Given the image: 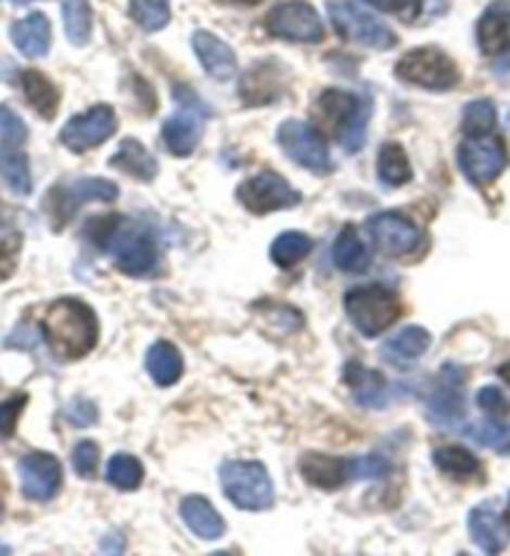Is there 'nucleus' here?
<instances>
[{
    "instance_id": "obj_1",
    "label": "nucleus",
    "mask_w": 510,
    "mask_h": 556,
    "mask_svg": "<svg viewBox=\"0 0 510 556\" xmlns=\"http://www.w3.org/2000/svg\"><path fill=\"white\" fill-rule=\"evenodd\" d=\"M43 337L58 356L84 358L98 341V318L84 301L61 299L43 316Z\"/></svg>"
},
{
    "instance_id": "obj_2",
    "label": "nucleus",
    "mask_w": 510,
    "mask_h": 556,
    "mask_svg": "<svg viewBox=\"0 0 510 556\" xmlns=\"http://www.w3.org/2000/svg\"><path fill=\"white\" fill-rule=\"evenodd\" d=\"M98 247L111 253L115 266L128 276H151L158 271L161 253L148 226L109 216V226L98 228Z\"/></svg>"
},
{
    "instance_id": "obj_3",
    "label": "nucleus",
    "mask_w": 510,
    "mask_h": 556,
    "mask_svg": "<svg viewBox=\"0 0 510 556\" xmlns=\"http://www.w3.org/2000/svg\"><path fill=\"white\" fill-rule=\"evenodd\" d=\"M318 121L339 138L345 153H358L366 143L370 103L348 91H323L316 103Z\"/></svg>"
},
{
    "instance_id": "obj_4",
    "label": "nucleus",
    "mask_w": 510,
    "mask_h": 556,
    "mask_svg": "<svg viewBox=\"0 0 510 556\" xmlns=\"http://www.w3.org/2000/svg\"><path fill=\"white\" fill-rule=\"evenodd\" d=\"M220 486L228 502L243 511H266L276 504L273 481L260 462H226L220 466Z\"/></svg>"
},
{
    "instance_id": "obj_5",
    "label": "nucleus",
    "mask_w": 510,
    "mask_h": 556,
    "mask_svg": "<svg viewBox=\"0 0 510 556\" xmlns=\"http://www.w3.org/2000/svg\"><path fill=\"white\" fill-rule=\"evenodd\" d=\"M345 314L366 339H375L398 321L400 304L385 286H358L345 293Z\"/></svg>"
},
{
    "instance_id": "obj_6",
    "label": "nucleus",
    "mask_w": 510,
    "mask_h": 556,
    "mask_svg": "<svg viewBox=\"0 0 510 556\" xmlns=\"http://www.w3.org/2000/svg\"><path fill=\"white\" fill-rule=\"evenodd\" d=\"M396 76L403 84L425 88V91L446 93L458 86L460 73L456 61L435 46H423L408 51L396 65Z\"/></svg>"
},
{
    "instance_id": "obj_7",
    "label": "nucleus",
    "mask_w": 510,
    "mask_h": 556,
    "mask_svg": "<svg viewBox=\"0 0 510 556\" xmlns=\"http://www.w3.org/2000/svg\"><path fill=\"white\" fill-rule=\"evenodd\" d=\"M328 15H331L335 30L341 33L345 40L360 43L366 48H375V51H388L398 43L396 33H393L383 21L375 15L366 13L353 0H326Z\"/></svg>"
},
{
    "instance_id": "obj_8",
    "label": "nucleus",
    "mask_w": 510,
    "mask_h": 556,
    "mask_svg": "<svg viewBox=\"0 0 510 556\" xmlns=\"http://www.w3.org/2000/svg\"><path fill=\"white\" fill-rule=\"evenodd\" d=\"M173 98L178 101V113L163 124V141L173 155L183 159V155H191L199 149L203 124L211 116V111L186 86L173 88Z\"/></svg>"
},
{
    "instance_id": "obj_9",
    "label": "nucleus",
    "mask_w": 510,
    "mask_h": 556,
    "mask_svg": "<svg viewBox=\"0 0 510 556\" xmlns=\"http://www.w3.org/2000/svg\"><path fill=\"white\" fill-rule=\"evenodd\" d=\"M278 146H281L288 159L310 170V174L328 176L333 170V161L326 141L306 121H285L278 128Z\"/></svg>"
},
{
    "instance_id": "obj_10",
    "label": "nucleus",
    "mask_w": 510,
    "mask_h": 556,
    "mask_svg": "<svg viewBox=\"0 0 510 556\" xmlns=\"http://www.w3.org/2000/svg\"><path fill=\"white\" fill-rule=\"evenodd\" d=\"M238 201L255 216L273 214V211L295 208L301 203V193L285 181L283 176L273 170H263V174L248 178L238 186Z\"/></svg>"
},
{
    "instance_id": "obj_11",
    "label": "nucleus",
    "mask_w": 510,
    "mask_h": 556,
    "mask_svg": "<svg viewBox=\"0 0 510 556\" xmlns=\"http://www.w3.org/2000/svg\"><path fill=\"white\" fill-rule=\"evenodd\" d=\"M466 416V371L456 364H446L435 379L428 396V419L435 427L448 429Z\"/></svg>"
},
{
    "instance_id": "obj_12",
    "label": "nucleus",
    "mask_w": 510,
    "mask_h": 556,
    "mask_svg": "<svg viewBox=\"0 0 510 556\" xmlns=\"http://www.w3.org/2000/svg\"><path fill=\"white\" fill-rule=\"evenodd\" d=\"M508 153L493 136H468L458 149V166L475 186H488L503 174Z\"/></svg>"
},
{
    "instance_id": "obj_13",
    "label": "nucleus",
    "mask_w": 510,
    "mask_h": 556,
    "mask_svg": "<svg viewBox=\"0 0 510 556\" xmlns=\"http://www.w3.org/2000/svg\"><path fill=\"white\" fill-rule=\"evenodd\" d=\"M266 23L276 38L291 40V43H320L326 36L320 15L306 0H285V3H278L266 15Z\"/></svg>"
},
{
    "instance_id": "obj_14",
    "label": "nucleus",
    "mask_w": 510,
    "mask_h": 556,
    "mask_svg": "<svg viewBox=\"0 0 510 556\" xmlns=\"http://www.w3.org/2000/svg\"><path fill=\"white\" fill-rule=\"evenodd\" d=\"M115 128H118L115 111L111 109V105L101 103V105H95V109H90L86 113H80V116L71 118L61 130V143L65 146V149L84 153V151H90V149H95V146L109 141V138L115 134Z\"/></svg>"
},
{
    "instance_id": "obj_15",
    "label": "nucleus",
    "mask_w": 510,
    "mask_h": 556,
    "mask_svg": "<svg viewBox=\"0 0 510 556\" xmlns=\"http://www.w3.org/2000/svg\"><path fill=\"white\" fill-rule=\"evenodd\" d=\"M368 233L385 256H408L421 247V228L396 211H383L368 218Z\"/></svg>"
},
{
    "instance_id": "obj_16",
    "label": "nucleus",
    "mask_w": 510,
    "mask_h": 556,
    "mask_svg": "<svg viewBox=\"0 0 510 556\" xmlns=\"http://www.w3.org/2000/svg\"><path fill=\"white\" fill-rule=\"evenodd\" d=\"M18 473L23 496L30 498V502H51L63 481L61 462L43 452H33L28 456H23L18 464Z\"/></svg>"
},
{
    "instance_id": "obj_17",
    "label": "nucleus",
    "mask_w": 510,
    "mask_h": 556,
    "mask_svg": "<svg viewBox=\"0 0 510 556\" xmlns=\"http://www.w3.org/2000/svg\"><path fill=\"white\" fill-rule=\"evenodd\" d=\"M193 51L199 55L203 71L216 80H230L238 71L235 53L230 51L226 40L213 36L208 30H195L193 33Z\"/></svg>"
},
{
    "instance_id": "obj_18",
    "label": "nucleus",
    "mask_w": 510,
    "mask_h": 556,
    "mask_svg": "<svg viewBox=\"0 0 510 556\" xmlns=\"http://www.w3.org/2000/svg\"><path fill=\"white\" fill-rule=\"evenodd\" d=\"M479 46L485 55H503L510 48V0H493L479 21Z\"/></svg>"
},
{
    "instance_id": "obj_19",
    "label": "nucleus",
    "mask_w": 510,
    "mask_h": 556,
    "mask_svg": "<svg viewBox=\"0 0 510 556\" xmlns=\"http://www.w3.org/2000/svg\"><path fill=\"white\" fill-rule=\"evenodd\" d=\"M55 211L61 218H71L86 201L111 203L118 199V186L105 181V178H80L73 186H65L55 193Z\"/></svg>"
},
{
    "instance_id": "obj_20",
    "label": "nucleus",
    "mask_w": 510,
    "mask_h": 556,
    "mask_svg": "<svg viewBox=\"0 0 510 556\" xmlns=\"http://www.w3.org/2000/svg\"><path fill=\"white\" fill-rule=\"evenodd\" d=\"M468 529H471V539L481 546L485 554H500L508 544V525L506 519H500L490 506H475L468 514Z\"/></svg>"
},
{
    "instance_id": "obj_21",
    "label": "nucleus",
    "mask_w": 510,
    "mask_h": 556,
    "mask_svg": "<svg viewBox=\"0 0 510 556\" xmlns=\"http://www.w3.org/2000/svg\"><path fill=\"white\" fill-rule=\"evenodd\" d=\"M11 38L26 59H43L51 51V21L43 13H30L13 23Z\"/></svg>"
},
{
    "instance_id": "obj_22",
    "label": "nucleus",
    "mask_w": 510,
    "mask_h": 556,
    "mask_svg": "<svg viewBox=\"0 0 510 556\" xmlns=\"http://www.w3.org/2000/svg\"><path fill=\"white\" fill-rule=\"evenodd\" d=\"M180 517H183L188 529L195 536L205 539V542H216V539L226 534L224 517L203 496H186L183 504H180Z\"/></svg>"
},
{
    "instance_id": "obj_23",
    "label": "nucleus",
    "mask_w": 510,
    "mask_h": 556,
    "mask_svg": "<svg viewBox=\"0 0 510 556\" xmlns=\"http://www.w3.org/2000/svg\"><path fill=\"white\" fill-rule=\"evenodd\" d=\"M278 63H258L245 73L241 80V96L245 103L251 105H266L276 101L283 91V80L278 78Z\"/></svg>"
},
{
    "instance_id": "obj_24",
    "label": "nucleus",
    "mask_w": 510,
    "mask_h": 556,
    "mask_svg": "<svg viewBox=\"0 0 510 556\" xmlns=\"http://www.w3.org/2000/svg\"><path fill=\"white\" fill-rule=\"evenodd\" d=\"M301 473L308 484L318 489H339L350 481L348 459L328 454H306L301 459Z\"/></svg>"
},
{
    "instance_id": "obj_25",
    "label": "nucleus",
    "mask_w": 510,
    "mask_h": 556,
    "mask_svg": "<svg viewBox=\"0 0 510 556\" xmlns=\"http://www.w3.org/2000/svg\"><path fill=\"white\" fill-rule=\"evenodd\" d=\"M428 346H431V333L423 326H408V329L398 331L396 337L385 341L383 358L396 364L398 369H408V364L418 362L428 351Z\"/></svg>"
},
{
    "instance_id": "obj_26",
    "label": "nucleus",
    "mask_w": 510,
    "mask_h": 556,
    "mask_svg": "<svg viewBox=\"0 0 510 556\" xmlns=\"http://www.w3.org/2000/svg\"><path fill=\"white\" fill-rule=\"evenodd\" d=\"M345 381L350 383L353 399L364 408H383L388 404V383L383 374L368 371L360 364L345 366Z\"/></svg>"
},
{
    "instance_id": "obj_27",
    "label": "nucleus",
    "mask_w": 510,
    "mask_h": 556,
    "mask_svg": "<svg viewBox=\"0 0 510 556\" xmlns=\"http://www.w3.org/2000/svg\"><path fill=\"white\" fill-rule=\"evenodd\" d=\"M111 166L123 170V174L130 178H138V181H153L155 174H158V161L155 155L145 149L141 141H133V138H126L118 146V151L113 153Z\"/></svg>"
},
{
    "instance_id": "obj_28",
    "label": "nucleus",
    "mask_w": 510,
    "mask_h": 556,
    "mask_svg": "<svg viewBox=\"0 0 510 556\" xmlns=\"http://www.w3.org/2000/svg\"><path fill=\"white\" fill-rule=\"evenodd\" d=\"M145 369L158 387H173L183 374V356L173 343L155 341L145 354Z\"/></svg>"
},
{
    "instance_id": "obj_29",
    "label": "nucleus",
    "mask_w": 510,
    "mask_h": 556,
    "mask_svg": "<svg viewBox=\"0 0 510 556\" xmlns=\"http://www.w3.org/2000/svg\"><path fill=\"white\" fill-rule=\"evenodd\" d=\"M23 84V93H26L28 103L36 109L38 116H43L46 121L55 118L58 113V103H61V93L51 78H46L43 73L38 71H26L21 76Z\"/></svg>"
},
{
    "instance_id": "obj_30",
    "label": "nucleus",
    "mask_w": 510,
    "mask_h": 556,
    "mask_svg": "<svg viewBox=\"0 0 510 556\" xmlns=\"http://www.w3.org/2000/svg\"><path fill=\"white\" fill-rule=\"evenodd\" d=\"M0 176L8 184L13 193L28 195L33 191L30 168L26 153L18 149V143H3L0 146Z\"/></svg>"
},
{
    "instance_id": "obj_31",
    "label": "nucleus",
    "mask_w": 510,
    "mask_h": 556,
    "mask_svg": "<svg viewBox=\"0 0 510 556\" xmlns=\"http://www.w3.org/2000/svg\"><path fill=\"white\" fill-rule=\"evenodd\" d=\"M333 261H335V266H339L345 274H364L368 268L370 256L353 226H343L339 239H335Z\"/></svg>"
},
{
    "instance_id": "obj_32",
    "label": "nucleus",
    "mask_w": 510,
    "mask_h": 556,
    "mask_svg": "<svg viewBox=\"0 0 510 556\" xmlns=\"http://www.w3.org/2000/svg\"><path fill=\"white\" fill-rule=\"evenodd\" d=\"M433 464L438 466L443 473L454 479H473L481 473V462L463 446H441L433 452Z\"/></svg>"
},
{
    "instance_id": "obj_33",
    "label": "nucleus",
    "mask_w": 510,
    "mask_h": 556,
    "mask_svg": "<svg viewBox=\"0 0 510 556\" xmlns=\"http://www.w3.org/2000/svg\"><path fill=\"white\" fill-rule=\"evenodd\" d=\"M378 176L385 186H403L413 178V168L400 143H385L378 153Z\"/></svg>"
},
{
    "instance_id": "obj_34",
    "label": "nucleus",
    "mask_w": 510,
    "mask_h": 556,
    "mask_svg": "<svg viewBox=\"0 0 510 556\" xmlns=\"http://www.w3.org/2000/svg\"><path fill=\"white\" fill-rule=\"evenodd\" d=\"M65 36L73 46H86L93 33V11L88 0H65L63 3Z\"/></svg>"
},
{
    "instance_id": "obj_35",
    "label": "nucleus",
    "mask_w": 510,
    "mask_h": 556,
    "mask_svg": "<svg viewBox=\"0 0 510 556\" xmlns=\"http://www.w3.org/2000/svg\"><path fill=\"white\" fill-rule=\"evenodd\" d=\"M310 249H313V241L306 233L285 231L278 236V239L273 241V247H270V258L276 261V266L291 268L295 264H301V261L310 253Z\"/></svg>"
},
{
    "instance_id": "obj_36",
    "label": "nucleus",
    "mask_w": 510,
    "mask_h": 556,
    "mask_svg": "<svg viewBox=\"0 0 510 556\" xmlns=\"http://www.w3.org/2000/svg\"><path fill=\"white\" fill-rule=\"evenodd\" d=\"M105 479H109L111 486L120 489V492H133L143 481V466L136 456L115 454L109 462V469H105Z\"/></svg>"
},
{
    "instance_id": "obj_37",
    "label": "nucleus",
    "mask_w": 510,
    "mask_h": 556,
    "mask_svg": "<svg viewBox=\"0 0 510 556\" xmlns=\"http://www.w3.org/2000/svg\"><path fill=\"white\" fill-rule=\"evenodd\" d=\"M130 18L143 30H163L170 23L168 0H130Z\"/></svg>"
},
{
    "instance_id": "obj_38",
    "label": "nucleus",
    "mask_w": 510,
    "mask_h": 556,
    "mask_svg": "<svg viewBox=\"0 0 510 556\" xmlns=\"http://www.w3.org/2000/svg\"><path fill=\"white\" fill-rule=\"evenodd\" d=\"M496 126V105L488 98L471 101L463 111V130L468 136H488Z\"/></svg>"
},
{
    "instance_id": "obj_39",
    "label": "nucleus",
    "mask_w": 510,
    "mask_h": 556,
    "mask_svg": "<svg viewBox=\"0 0 510 556\" xmlns=\"http://www.w3.org/2000/svg\"><path fill=\"white\" fill-rule=\"evenodd\" d=\"M475 444L493 446L498 452H510V429L500 427V424H473L471 429H466Z\"/></svg>"
},
{
    "instance_id": "obj_40",
    "label": "nucleus",
    "mask_w": 510,
    "mask_h": 556,
    "mask_svg": "<svg viewBox=\"0 0 510 556\" xmlns=\"http://www.w3.org/2000/svg\"><path fill=\"white\" fill-rule=\"evenodd\" d=\"M391 471V464L383 456L368 454L360 459H348L350 479H383Z\"/></svg>"
},
{
    "instance_id": "obj_41",
    "label": "nucleus",
    "mask_w": 510,
    "mask_h": 556,
    "mask_svg": "<svg viewBox=\"0 0 510 556\" xmlns=\"http://www.w3.org/2000/svg\"><path fill=\"white\" fill-rule=\"evenodd\" d=\"M479 406L490 419H503L510 414V402L498 387H485L479 391Z\"/></svg>"
},
{
    "instance_id": "obj_42",
    "label": "nucleus",
    "mask_w": 510,
    "mask_h": 556,
    "mask_svg": "<svg viewBox=\"0 0 510 556\" xmlns=\"http://www.w3.org/2000/svg\"><path fill=\"white\" fill-rule=\"evenodd\" d=\"M26 404H28V396H23V394L8 399V402L0 404V441L13 437L15 424H18V416Z\"/></svg>"
},
{
    "instance_id": "obj_43",
    "label": "nucleus",
    "mask_w": 510,
    "mask_h": 556,
    "mask_svg": "<svg viewBox=\"0 0 510 556\" xmlns=\"http://www.w3.org/2000/svg\"><path fill=\"white\" fill-rule=\"evenodd\" d=\"M21 243L23 239L18 233L11 236V239L0 241V283L8 281L15 274V266H18L21 256Z\"/></svg>"
},
{
    "instance_id": "obj_44",
    "label": "nucleus",
    "mask_w": 510,
    "mask_h": 556,
    "mask_svg": "<svg viewBox=\"0 0 510 556\" xmlns=\"http://www.w3.org/2000/svg\"><path fill=\"white\" fill-rule=\"evenodd\" d=\"M73 466H76V471L84 479L93 477L95 466H98V446H95V441H80V444L76 446V452H73Z\"/></svg>"
},
{
    "instance_id": "obj_45",
    "label": "nucleus",
    "mask_w": 510,
    "mask_h": 556,
    "mask_svg": "<svg viewBox=\"0 0 510 556\" xmlns=\"http://www.w3.org/2000/svg\"><path fill=\"white\" fill-rule=\"evenodd\" d=\"M366 3L375 5L378 11L398 15L403 21H413L421 13V0H366Z\"/></svg>"
},
{
    "instance_id": "obj_46",
    "label": "nucleus",
    "mask_w": 510,
    "mask_h": 556,
    "mask_svg": "<svg viewBox=\"0 0 510 556\" xmlns=\"http://www.w3.org/2000/svg\"><path fill=\"white\" fill-rule=\"evenodd\" d=\"M0 134H3L8 143H18V146L26 141V136H28L23 121L15 116L11 109H5V105H0Z\"/></svg>"
},
{
    "instance_id": "obj_47",
    "label": "nucleus",
    "mask_w": 510,
    "mask_h": 556,
    "mask_svg": "<svg viewBox=\"0 0 510 556\" xmlns=\"http://www.w3.org/2000/svg\"><path fill=\"white\" fill-rule=\"evenodd\" d=\"M266 316H268V324H278V326H281V331H285V333L298 331L301 324H303V318H301L298 311H293V308H288V306L268 308Z\"/></svg>"
},
{
    "instance_id": "obj_48",
    "label": "nucleus",
    "mask_w": 510,
    "mask_h": 556,
    "mask_svg": "<svg viewBox=\"0 0 510 556\" xmlns=\"http://www.w3.org/2000/svg\"><path fill=\"white\" fill-rule=\"evenodd\" d=\"M65 416H68L76 427H90V424L98 421V408L90 402H73L68 406V412H65Z\"/></svg>"
},
{
    "instance_id": "obj_49",
    "label": "nucleus",
    "mask_w": 510,
    "mask_h": 556,
    "mask_svg": "<svg viewBox=\"0 0 510 556\" xmlns=\"http://www.w3.org/2000/svg\"><path fill=\"white\" fill-rule=\"evenodd\" d=\"M493 71H496L498 76H508V73H510V48L503 55H500V61L496 63V68H493Z\"/></svg>"
},
{
    "instance_id": "obj_50",
    "label": "nucleus",
    "mask_w": 510,
    "mask_h": 556,
    "mask_svg": "<svg viewBox=\"0 0 510 556\" xmlns=\"http://www.w3.org/2000/svg\"><path fill=\"white\" fill-rule=\"evenodd\" d=\"M498 376H500V379H503V381L508 383V387H510V362L500 366V369H498Z\"/></svg>"
},
{
    "instance_id": "obj_51",
    "label": "nucleus",
    "mask_w": 510,
    "mask_h": 556,
    "mask_svg": "<svg viewBox=\"0 0 510 556\" xmlns=\"http://www.w3.org/2000/svg\"><path fill=\"white\" fill-rule=\"evenodd\" d=\"M220 3H238V5H255L260 0H220Z\"/></svg>"
},
{
    "instance_id": "obj_52",
    "label": "nucleus",
    "mask_w": 510,
    "mask_h": 556,
    "mask_svg": "<svg viewBox=\"0 0 510 556\" xmlns=\"http://www.w3.org/2000/svg\"><path fill=\"white\" fill-rule=\"evenodd\" d=\"M506 525L510 527V498H508V506H506Z\"/></svg>"
},
{
    "instance_id": "obj_53",
    "label": "nucleus",
    "mask_w": 510,
    "mask_h": 556,
    "mask_svg": "<svg viewBox=\"0 0 510 556\" xmlns=\"http://www.w3.org/2000/svg\"><path fill=\"white\" fill-rule=\"evenodd\" d=\"M506 128H508V134H510V113H508V118H506Z\"/></svg>"
},
{
    "instance_id": "obj_54",
    "label": "nucleus",
    "mask_w": 510,
    "mask_h": 556,
    "mask_svg": "<svg viewBox=\"0 0 510 556\" xmlns=\"http://www.w3.org/2000/svg\"><path fill=\"white\" fill-rule=\"evenodd\" d=\"M0 514H3V509H0Z\"/></svg>"
}]
</instances>
